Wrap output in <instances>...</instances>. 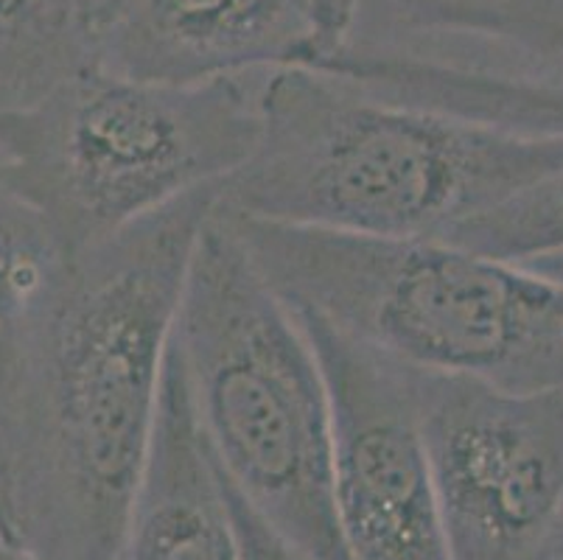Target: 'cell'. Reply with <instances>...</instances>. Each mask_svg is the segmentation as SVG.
Instances as JSON below:
<instances>
[{
    "mask_svg": "<svg viewBox=\"0 0 563 560\" xmlns=\"http://www.w3.org/2000/svg\"><path fill=\"white\" fill-rule=\"evenodd\" d=\"M219 188L188 194L70 261L32 438L0 524L34 560L121 558L155 443L183 284Z\"/></svg>",
    "mask_w": 563,
    "mask_h": 560,
    "instance_id": "cell-1",
    "label": "cell"
},
{
    "mask_svg": "<svg viewBox=\"0 0 563 560\" xmlns=\"http://www.w3.org/2000/svg\"><path fill=\"white\" fill-rule=\"evenodd\" d=\"M563 172V138L401 105L331 70L261 87V135L217 208L376 241H446Z\"/></svg>",
    "mask_w": 563,
    "mask_h": 560,
    "instance_id": "cell-2",
    "label": "cell"
},
{
    "mask_svg": "<svg viewBox=\"0 0 563 560\" xmlns=\"http://www.w3.org/2000/svg\"><path fill=\"white\" fill-rule=\"evenodd\" d=\"M172 348L199 435L230 485L306 558L347 560L320 359L217 208L194 246Z\"/></svg>",
    "mask_w": 563,
    "mask_h": 560,
    "instance_id": "cell-3",
    "label": "cell"
},
{
    "mask_svg": "<svg viewBox=\"0 0 563 560\" xmlns=\"http://www.w3.org/2000/svg\"><path fill=\"white\" fill-rule=\"evenodd\" d=\"M280 297L409 367L563 389V284L449 241H376L217 208Z\"/></svg>",
    "mask_w": 563,
    "mask_h": 560,
    "instance_id": "cell-4",
    "label": "cell"
},
{
    "mask_svg": "<svg viewBox=\"0 0 563 560\" xmlns=\"http://www.w3.org/2000/svg\"><path fill=\"white\" fill-rule=\"evenodd\" d=\"M264 79L172 85L90 65L0 112V172L76 259L233 177L258 143Z\"/></svg>",
    "mask_w": 563,
    "mask_h": 560,
    "instance_id": "cell-5",
    "label": "cell"
},
{
    "mask_svg": "<svg viewBox=\"0 0 563 560\" xmlns=\"http://www.w3.org/2000/svg\"><path fill=\"white\" fill-rule=\"evenodd\" d=\"M449 560H527L563 507V389H505L415 367Z\"/></svg>",
    "mask_w": 563,
    "mask_h": 560,
    "instance_id": "cell-6",
    "label": "cell"
},
{
    "mask_svg": "<svg viewBox=\"0 0 563 560\" xmlns=\"http://www.w3.org/2000/svg\"><path fill=\"white\" fill-rule=\"evenodd\" d=\"M289 306L329 387L334 516L347 560H449L418 424L415 367L373 351L309 308Z\"/></svg>",
    "mask_w": 563,
    "mask_h": 560,
    "instance_id": "cell-7",
    "label": "cell"
},
{
    "mask_svg": "<svg viewBox=\"0 0 563 560\" xmlns=\"http://www.w3.org/2000/svg\"><path fill=\"white\" fill-rule=\"evenodd\" d=\"M362 0H107L96 65L143 81L322 68L351 45Z\"/></svg>",
    "mask_w": 563,
    "mask_h": 560,
    "instance_id": "cell-8",
    "label": "cell"
},
{
    "mask_svg": "<svg viewBox=\"0 0 563 560\" xmlns=\"http://www.w3.org/2000/svg\"><path fill=\"white\" fill-rule=\"evenodd\" d=\"M70 255L0 172V524L32 438L40 370Z\"/></svg>",
    "mask_w": 563,
    "mask_h": 560,
    "instance_id": "cell-9",
    "label": "cell"
},
{
    "mask_svg": "<svg viewBox=\"0 0 563 560\" xmlns=\"http://www.w3.org/2000/svg\"><path fill=\"white\" fill-rule=\"evenodd\" d=\"M118 560H244L174 348H168L150 465Z\"/></svg>",
    "mask_w": 563,
    "mask_h": 560,
    "instance_id": "cell-10",
    "label": "cell"
},
{
    "mask_svg": "<svg viewBox=\"0 0 563 560\" xmlns=\"http://www.w3.org/2000/svg\"><path fill=\"white\" fill-rule=\"evenodd\" d=\"M322 70L401 105L539 138H563V85L516 79L390 48L347 45Z\"/></svg>",
    "mask_w": 563,
    "mask_h": 560,
    "instance_id": "cell-11",
    "label": "cell"
},
{
    "mask_svg": "<svg viewBox=\"0 0 563 560\" xmlns=\"http://www.w3.org/2000/svg\"><path fill=\"white\" fill-rule=\"evenodd\" d=\"M393 23L418 40L471 43L485 54L460 68L563 85V0H396Z\"/></svg>",
    "mask_w": 563,
    "mask_h": 560,
    "instance_id": "cell-12",
    "label": "cell"
},
{
    "mask_svg": "<svg viewBox=\"0 0 563 560\" xmlns=\"http://www.w3.org/2000/svg\"><path fill=\"white\" fill-rule=\"evenodd\" d=\"M96 65L74 0H0V112L23 110Z\"/></svg>",
    "mask_w": 563,
    "mask_h": 560,
    "instance_id": "cell-13",
    "label": "cell"
},
{
    "mask_svg": "<svg viewBox=\"0 0 563 560\" xmlns=\"http://www.w3.org/2000/svg\"><path fill=\"white\" fill-rule=\"evenodd\" d=\"M446 241L516 264L563 253V172L463 224Z\"/></svg>",
    "mask_w": 563,
    "mask_h": 560,
    "instance_id": "cell-14",
    "label": "cell"
},
{
    "mask_svg": "<svg viewBox=\"0 0 563 560\" xmlns=\"http://www.w3.org/2000/svg\"><path fill=\"white\" fill-rule=\"evenodd\" d=\"M213 460V457H211ZM217 465V462H213ZM219 482H222L224 502H228L230 518H233L235 538H239V547H242L244 560H311L306 558L300 549H295L291 543H286L278 532L253 510V507L244 502V496L235 491L228 482V476L217 469Z\"/></svg>",
    "mask_w": 563,
    "mask_h": 560,
    "instance_id": "cell-15",
    "label": "cell"
},
{
    "mask_svg": "<svg viewBox=\"0 0 563 560\" xmlns=\"http://www.w3.org/2000/svg\"><path fill=\"white\" fill-rule=\"evenodd\" d=\"M521 266H527V270H532V272H541V275L552 277V281H561L563 284V253L547 255V259L521 261Z\"/></svg>",
    "mask_w": 563,
    "mask_h": 560,
    "instance_id": "cell-16",
    "label": "cell"
},
{
    "mask_svg": "<svg viewBox=\"0 0 563 560\" xmlns=\"http://www.w3.org/2000/svg\"><path fill=\"white\" fill-rule=\"evenodd\" d=\"M74 3H76V9L81 12V18H85L87 29H90V37H93V23H96V18H99L101 9H104L107 0H74Z\"/></svg>",
    "mask_w": 563,
    "mask_h": 560,
    "instance_id": "cell-17",
    "label": "cell"
},
{
    "mask_svg": "<svg viewBox=\"0 0 563 560\" xmlns=\"http://www.w3.org/2000/svg\"><path fill=\"white\" fill-rule=\"evenodd\" d=\"M0 560H34V558L29 552H25V549L20 547V543L9 541V538L3 536V532H0Z\"/></svg>",
    "mask_w": 563,
    "mask_h": 560,
    "instance_id": "cell-18",
    "label": "cell"
},
{
    "mask_svg": "<svg viewBox=\"0 0 563 560\" xmlns=\"http://www.w3.org/2000/svg\"><path fill=\"white\" fill-rule=\"evenodd\" d=\"M527 560H563V552L558 549V543L547 536L544 541H541V547L536 549V552H532Z\"/></svg>",
    "mask_w": 563,
    "mask_h": 560,
    "instance_id": "cell-19",
    "label": "cell"
},
{
    "mask_svg": "<svg viewBox=\"0 0 563 560\" xmlns=\"http://www.w3.org/2000/svg\"><path fill=\"white\" fill-rule=\"evenodd\" d=\"M550 538L558 543V549H561V552H563V507H561V516H558L555 527H552V530H550Z\"/></svg>",
    "mask_w": 563,
    "mask_h": 560,
    "instance_id": "cell-20",
    "label": "cell"
}]
</instances>
